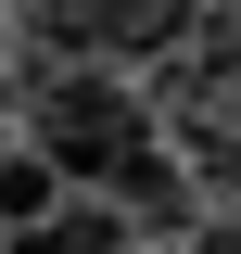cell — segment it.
<instances>
[{"label":"cell","instance_id":"6da1fadb","mask_svg":"<svg viewBox=\"0 0 241 254\" xmlns=\"http://www.w3.org/2000/svg\"><path fill=\"white\" fill-rule=\"evenodd\" d=\"M152 140H165V127H152V102L127 89L115 64H63V76L26 89V153L51 165L63 190H102V203H115V178L152 153Z\"/></svg>","mask_w":241,"mask_h":254},{"label":"cell","instance_id":"7a4b0ae2","mask_svg":"<svg viewBox=\"0 0 241 254\" xmlns=\"http://www.w3.org/2000/svg\"><path fill=\"white\" fill-rule=\"evenodd\" d=\"M190 0H38V38H51L63 64H89V51H140V38H178Z\"/></svg>","mask_w":241,"mask_h":254},{"label":"cell","instance_id":"3957f363","mask_svg":"<svg viewBox=\"0 0 241 254\" xmlns=\"http://www.w3.org/2000/svg\"><path fill=\"white\" fill-rule=\"evenodd\" d=\"M0 254H127V216L102 203V190H63L51 216H38V229H13Z\"/></svg>","mask_w":241,"mask_h":254},{"label":"cell","instance_id":"277c9868","mask_svg":"<svg viewBox=\"0 0 241 254\" xmlns=\"http://www.w3.org/2000/svg\"><path fill=\"white\" fill-rule=\"evenodd\" d=\"M51 203H63V178L26 153V140H13V153H0V242H13V229H38Z\"/></svg>","mask_w":241,"mask_h":254},{"label":"cell","instance_id":"5b68a950","mask_svg":"<svg viewBox=\"0 0 241 254\" xmlns=\"http://www.w3.org/2000/svg\"><path fill=\"white\" fill-rule=\"evenodd\" d=\"M216 102H229V127H241V38L216 51Z\"/></svg>","mask_w":241,"mask_h":254},{"label":"cell","instance_id":"8992f818","mask_svg":"<svg viewBox=\"0 0 241 254\" xmlns=\"http://www.w3.org/2000/svg\"><path fill=\"white\" fill-rule=\"evenodd\" d=\"M203 254H241V216H229V229H203Z\"/></svg>","mask_w":241,"mask_h":254}]
</instances>
